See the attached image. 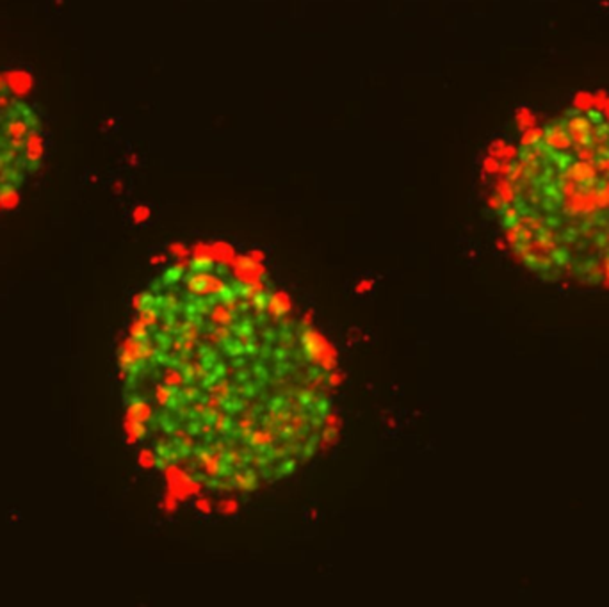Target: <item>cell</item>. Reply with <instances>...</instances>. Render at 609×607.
<instances>
[{
	"label": "cell",
	"mask_w": 609,
	"mask_h": 607,
	"mask_svg": "<svg viewBox=\"0 0 609 607\" xmlns=\"http://www.w3.org/2000/svg\"><path fill=\"white\" fill-rule=\"evenodd\" d=\"M506 141H504V139H495V141H491V144L490 146H488V152H490V155L491 157H497V159H499V157H501V153H502V150H504V146H506Z\"/></svg>",
	"instance_id": "cell-6"
},
{
	"label": "cell",
	"mask_w": 609,
	"mask_h": 607,
	"mask_svg": "<svg viewBox=\"0 0 609 607\" xmlns=\"http://www.w3.org/2000/svg\"><path fill=\"white\" fill-rule=\"evenodd\" d=\"M157 262H164V256H157V258H153L152 264H157Z\"/></svg>",
	"instance_id": "cell-11"
},
{
	"label": "cell",
	"mask_w": 609,
	"mask_h": 607,
	"mask_svg": "<svg viewBox=\"0 0 609 607\" xmlns=\"http://www.w3.org/2000/svg\"><path fill=\"white\" fill-rule=\"evenodd\" d=\"M517 155H518L517 148H515L513 144H506V146H504V150H502V153H501V157H499V159H502L504 162H511L513 159H517Z\"/></svg>",
	"instance_id": "cell-8"
},
{
	"label": "cell",
	"mask_w": 609,
	"mask_h": 607,
	"mask_svg": "<svg viewBox=\"0 0 609 607\" xmlns=\"http://www.w3.org/2000/svg\"><path fill=\"white\" fill-rule=\"evenodd\" d=\"M543 134H545V130L541 127H531V128H527V130H524V135H522V139H520L522 148L527 150V148L536 146V144L541 141Z\"/></svg>",
	"instance_id": "cell-3"
},
{
	"label": "cell",
	"mask_w": 609,
	"mask_h": 607,
	"mask_svg": "<svg viewBox=\"0 0 609 607\" xmlns=\"http://www.w3.org/2000/svg\"><path fill=\"white\" fill-rule=\"evenodd\" d=\"M543 137H545V143L554 150H565V148H568V146H572V143H574L570 137V134H566L563 128H558V127L547 130V132L543 134Z\"/></svg>",
	"instance_id": "cell-2"
},
{
	"label": "cell",
	"mask_w": 609,
	"mask_h": 607,
	"mask_svg": "<svg viewBox=\"0 0 609 607\" xmlns=\"http://www.w3.org/2000/svg\"><path fill=\"white\" fill-rule=\"evenodd\" d=\"M568 134L574 143H577L579 146H588L593 134V123L588 119V116H582V114L572 116L568 119Z\"/></svg>",
	"instance_id": "cell-1"
},
{
	"label": "cell",
	"mask_w": 609,
	"mask_h": 607,
	"mask_svg": "<svg viewBox=\"0 0 609 607\" xmlns=\"http://www.w3.org/2000/svg\"><path fill=\"white\" fill-rule=\"evenodd\" d=\"M499 160L495 159V157H486L485 160H483V168H485V173H488V175H495L497 171H499Z\"/></svg>",
	"instance_id": "cell-7"
},
{
	"label": "cell",
	"mask_w": 609,
	"mask_h": 607,
	"mask_svg": "<svg viewBox=\"0 0 609 607\" xmlns=\"http://www.w3.org/2000/svg\"><path fill=\"white\" fill-rule=\"evenodd\" d=\"M534 121H536V116L531 112L529 107H525V105L518 107L517 109V123H518V127H520V130H527V128L534 127Z\"/></svg>",
	"instance_id": "cell-4"
},
{
	"label": "cell",
	"mask_w": 609,
	"mask_h": 607,
	"mask_svg": "<svg viewBox=\"0 0 609 607\" xmlns=\"http://www.w3.org/2000/svg\"><path fill=\"white\" fill-rule=\"evenodd\" d=\"M604 107H606V112H608V119H609V98H608V101H606V105H604Z\"/></svg>",
	"instance_id": "cell-12"
},
{
	"label": "cell",
	"mask_w": 609,
	"mask_h": 607,
	"mask_svg": "<svg viewBox=\"0 0 609 607\" xmlns=\"http://www.w3.org/2000/svg\"><path fill=\"white\" fill-rule=\"evenodd\" d=\"M606 101H608V96H606V91H597V95H595V98H593V103H595V105H597V109H604V105H606Z\"/></svg>",
	"instance_id": "cell-10"
},
{
	"label": "cell",
	"mask_w": 609,
	"mask_h": 607,
	"mask_svg": "<svg viewBox=\"0 0 609 607\" xmlns=\"http://www.w3.org/2000/svg\"><path fill=\"white\" fill-rule=\"evenodd\" d=\"M572 175L575 176L577 180L586 182V180H592L593 178V169L586 164V162H582V164H577L575 168L572 169Z\"/></svg>",
	"instance_id": "cell-5"
},
{
	"label": "cell",
	"mask_w": 609,
	"mask_h": 607,
	"mask_svg": "<svg viewBox=\"0 0 609 607\" xmlns=\"http://www.w3.org/2000/svg\"><path fill=\"white\" fill-rule=\"evenodd\" d=\"M148 216H150V208H146V207H137L134 210V221H135V223L144 221Z\"/></svg>",
	"instance_id": "cell-9"
}]
</instances>
